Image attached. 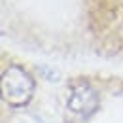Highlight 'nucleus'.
<instances>
[{
    "mask_svg": "<svg viewBox=\"0 0 123 123\" xmlns=\"http://www.w3.org/2000/svg\"><path fill=\"white\" fill-rule=\"evenodd\" d=\"M34 78L21 66H8L2 72V97L10 106H25L34 95Z\"/></svg>",
    "mask_w": 123,
    "mask_h": 123,
    "instance_id": "obj_1",
    "label": "nucleus"
},
{
    "mask_svg": "<svg viewBox=\"0 0 123 123\" xmlns=\"http://www.w3.org/2000/svg\"><path fill=\"white\" fill-rule=\"evenodd\" d=\"M98 104H100V100H98L97 91L87 83L74 85L68 95V100H66L68 110L81 117H89L91 114H95L98 110Z\"/></svg>",
    "mask_w": 123,
    "mask_h": 123,
    "instance_id": "obj_2",
    "label": "nucleus"
}]
</instances>
